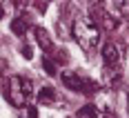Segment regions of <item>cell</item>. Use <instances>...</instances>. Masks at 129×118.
I'll list each match as a JSON object with an SVG mask.
<instances>
[{"instance_id": "obj_1", "label": "cell", "mask_w": 129, "mask_h": 118, "mask_svg": "<svg viewBox=\"0 0 129 118\" xmlns=\"http://www.w3.org/2000/svg\"><path fill=\"white\" fill-rule=\"evenodd\" d=\"M5 96L13 107H27L34 96V82L25 76H9L5 82Z\"/></svg>"}, {"instance_id": "obj_13", "label": "cell", "mask_w": 129, "mask_h": 118, "mask_svg": "<svg viewBox=\"0 0 129 118\" xmlns=\"http://www.w3.org/2000/svg\"><path fill=\"white\" fill-rule=\"evenodd\" d=\"M22 118H38V111H36L34 107H29V109L25 111V116H22Z\"/></svg>"}, {"instance_id": "obj_5", "label": "cell", "mask_w": 129, "mask_h": 118, "mask_svg": "<svg viewBox=\"0 0 129 118\" xmlns=\"http://www.w3.org/2000/svg\"><path fill=\"white\" fill-rule=\"evenodd\" d=\"M38 103L40 105H47V107H53V105H60L62 98H60V94L56 92L53 87H42L38 92Z\"/></svg>"}, {"instance_id": "obj_10", "label": "cell", "mask_w": 129, "mask_h": 118, "mask_svg": "<svg viewBox=\"0 0 129 118\" xmlns=\"http://www.w3.org/2000/svg\"><path fill=\"white\" fill-rule=\"evenodd\" d=\"M11 31L16 34V36H25V34H27L25 18H13V20H11Z\"/></svg>"}, {"instance_id": "obj_8", "label": "cell", "mask_w": 129, "mask_h": 118, "mask_svg": "<svg viewBox=\"0 0 129 118\" xmlns=\"http://www.w3.org/2000/svg\"><path fill=\"white\" fill-rule=\"evenodd\" d=\"M96 18H98V22H100L105 29H109V31H114V29L118 27V18L109 16L107 9H96Z\"/></svg>"}, {"instance_id": "obj_11", "label": "cell", "mask_w": 129, "mask_h": 118, "mask_svg": "<svg viewBox=\"0 0 129 118\" xmlns=\"http://www.w3.org/2000/svg\"><path fill=\"white\" fill-rule=\"evenodd\" d=\"M76 118H98V109H96L93 105H85V107L78 109Z\"/></svg>"}, {"instance_id": "obj_4", "label": "cell", "mask_w": 129, "mask_h": 118, "mask_svg": "<svg viewBox=\"0 0 129 118\" xmlns=\"http://www.w3.org/2000/svg\"><path fill=\"white\" fill-rule=\"evenodd\" d=\"M62 85L67 87V89H71V92H85V87L93 89V85H87L85 78H80V76H76V74H69V71L62 74Z\"/></svg>"}, {"instance_id": "obj_16", "label": "cell", "mask_w": 129, "mask_h": 118, "mask_svg": "<svg viewBox=\"0 0 129 118\" xmlns=\"http://www.w3.org/2000/svg\"><path fill=\"white\" fill-rule=\"evenodd\" d=\"M127 105H129V98H127Z\"/></svg>"}, {"instance_id": "obj_12", "label": "cell", "mask_w": 129, "mask_h": 118, "mask_svg": "<svg viewBox=\"0 0 129 118\" xmlns=\"http://www.w3.org/2000/svg\"><path fill=\"white\" fill-rule=\"evenodd\" d=\"M42 67H45V71H47V74H56V65H53V60H51V58H45Z\"/></svg>"}, {"instance_id": "obj_6", "label": "cell", "mask_w": 129, "mask_h": 118, "mask_svg": "<svg viewBox=\"0 0 129 118\" xmlns=\"http://www.w3.org/2000/svg\"><path fill=\"white\" fill-rule=\"evenodd\" d=\"M34 36H36V42H38L40 49H45V51H51L53 49V40H51L49 31H47L45 27H36V29H34Z\"/></svg>"}, {"instance_id": "obj_9", "label": "cell", "mask_w": 129, "mask_h": 118, "mask_svg": "<svg viewBox=\"0 0 129 118\" xmlns=\"http://www.w3.org/2000/svg\"><path fill=\"white\" fill-rule=\"evenodd\" d=\"M107 5L116 16H129V0H107Z\"/></svg>"}, {"instance_id": "obj_14", "label": "cell", "mask_w": 129, "mask_h": 118, "mask_svg": "<svg viewBox=\"0 0 129 118\" xmlns=\"http://www.w3.org/2000/svg\"><path fill=\"white\" fill-rule=\"evenodd\" d=\"M5 69H7V63H5V60H2V58H0V76H2V74H5Z\"/></svg>"}, {"instance_id": "obj_2", "label": "cell", "mask_w": 129, "mask_h": 118, "mask_svg": "<svg viewBox=\"0 0 129 118\" xmlns=\"http://www.w3.org/2000/svg\"><path fill=\"white\" fill-rule=\"evenodd\" d=\"M71 36H74V40L85 51H91L100 42V29L89 18H78L76 22H74V27H71Z\"/></svg>"}, {"instance_id": "obj_7", "label": "cell", "mask_w": 129, "mask_h": 118, "mask_svg": "<svg viewBox=\"0 0 129 118\" xmlns=\"http://www.w3.org/2000/svg\"><path fill=\"white\" fill-rule=\"evenodd\" d=\"M103 60H105V65H118V63H120V51H118V47L114 42H105Z\"/></svg>"}, {"instance_id": "obj_15", "label": "cell", "mask_w": 129, "mask_h": 118, "mask_svg": "<svg viewBox=\"0 0 129 118\" xmlns=\"http://www.w3.org/2000/svg\"><path fill=\"white\" fill-rule=\"evenodd\" d=\"M2 18H5V2L0 0V20H2Z\"/></svg>"}, {"instance_id": "obj_3", "label": "cell", "mask_w": 129, "mask_h": 118, "mask_svg": "<svg viewBox=\"0 0 129 118\" xmlns=\"http://www.w3.org/2000/svg\"><path fill=\"white\" fill-rule=\"evenodd\" d=\"M120 80H122L120 63H118V65H105L103 67V82L107 85V87H116Z\"/></svg>"}]
</instances>
